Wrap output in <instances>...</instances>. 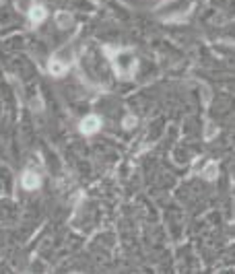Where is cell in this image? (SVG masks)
Wrapping results in <instances>:
<instances>
[{"label": "cell", "instance_id": "obj_1", "mask_svg": "<svg viewBox=\"0 0 235 274\" xmlns=\"http://www.w3.org/2000/svg\"><path fill=\"white\" fill-rule=\"evenodd\" d=\"M70 62H72V50L66 46V47H62V50H58V52L54 54V58H52V62H50L52 75H56V76L64 75V70L68 68Z\"/></svg>", "mask_w": 235, "mask_h": 274}, {"label": "cell", "instance_id": "obj_2", "mask_svg": "<svg viewBox=\"0 0 235 274\" xmlns=\"http://www.w3.org/2000/svg\"><path fill=\"white\" fill-rule=\"evenodd\" d=\"M101 128V120L97 116H87L83 122H80V132L83 134H95Z\"/></svg>", "mask_w": 235, "mask_h": 274}, {"label": "cell", "instance_id": "obj_3", "mask_svg": "<svg viewBox=\"0 0 235 274\" xmlns=\"http://www.w3.org/2000/svg\"><path fill=\"white\" fill-rule=\"evenodd\" d=\"M21 182H23V188L25 190H35V188H39V183H42V177L35 171H25Z\"/></svg>", "mask_w": 235, "mask_h": 274}, {"label": "cell", "instance_id": "obj_4", "mask_svg": "<svg viewBox=\"0 0 235 274\" xmlns=\"http://www.w3.org/2000/svg\"><path fill=\"white\" fill-rule=\"evenodd\" d=\"M29 17H31V21L35 23V25H39V23H42L46 17H47V13H46V9L42 4H33L29 9Z\"/></svg>", "mask_w": 235, "mask_h": 274}, {"label": "cell", "instance_id": "obj_5", "mask_svg": "<svg viewBox=\"0 0 235 274\" xmlns=\"http://www.w3.org/2000/svg\"><path fill=\"white\" fill-rule=\"evenodd\" d=\"M56 23H58L60 29H68L72 25V15L66 13V11H60L58 15H56Z\"/></svg>", "mask_w": 235, "mask_h": 274}, {"label": "cell", "instance_id": "obj_6", "mask_svg": "<svg viewBox=\"0 0 235 274\" xmlns=\"http://www.w3.org/2000/svg\"><path fill=\"white\" fill-rule=\"evenodd\" d=\"M217 163H215V161H210V163L204 167V177H206V180H210V182H213V180H217Z\"/></svg>", "mask_w": 235, "mask_h": 274}, {"label": "cell", "instance_id": "obj_7", "mask_svg": "<svg viewBox=\"0 0 235 274\" xmlns=\"http://www.w3.org/2000/svg\"><path fill=\"white\" fill-rule=\"evenodd\" d=\"M35 2H33V0H19V6H21V9L23 11H27V9H31V6H33Z\"/></svg>", "mask_w": 235, "mask_h": 274}, {"label": "cell", "instance_id": "obj_8", "mask_svg": "<svg viewBox=\"0 0 235 274\" xmlns=\"http://www.w3.org/2000/svg\"><path fill=\"white\" fill-rule=\"evenodd\" d=\"M124 126H126V128H132V126H134V118H126V120H124Z\"/></svg>", "mask_w": 235, "mask_h": 274}]
</instances>
